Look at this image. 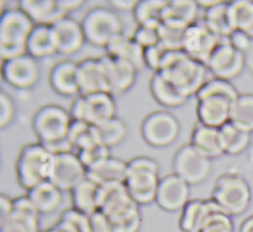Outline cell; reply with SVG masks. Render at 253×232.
Wrapping results in <instances>:
<instances>
[{
	"instance_id": "6da1fadb",
	"label": "cell",
	"mask_w": 253,
	"mask_h": 232,
	"mask_svg": "<svg viewBox=\"0 0 253 232\" xmlns=\"http://www.w3.org/2000/svg\"><path fill=\"white\" fill-rule=\"evenodd\" d=\"M99 210L105 215L114 232H138L142 225L140 205L130 196L124 183L99 185Z\"/></svg>"
},
{
	"instance_id": "7a4b0ae2",
	"label": "cell",
	"mask_w": 253,
	"mask_h": 232,
	"mask_svg": "<svg viewBox=\"0 0 253 232\" xmlns=\"http://www.w3.org/2000/svg\"><path fill=\"white\" fill-rule=\"evenodd\" d=\"M157 73L162 74L180 93L190 98L197 95L209 80L208 73L210 72L204 63L193 59L184 51H168Z\"/></svg>"
},
{
	"instance_id": "3957f363",
	"label": "cell",
	"mask_w": 253,
	"mask_h": 232,
	"mask_svg": "<svg viewBox=\"0 0 253 232\" xmlns=\"http://www.w3.org/2000/svg\"><path fill=\"white\" fill-rule=\"evenodd\" d=\"M35 24L19 6L9 7L0 16V58L1 61L27 54V41Z\"/></svg>"
},
{
	"instance_id": "277c9868",
	"label": "cell",
	"mask_w": 253,
	"mask_h": 232,
	"mask_svg": "<svg viewBox=\"0 0 253 232\" xmlns=\"http://www.w3.org/2000/svg\"><path fill=\"white\" fill-rule=\"evenodd\" d=\"M160 182V165L155 159L140 155L127 162L124 184L136 204L148 205L156 201Z\"/></svg>"
},
{
	"instance_id": "5b68a950",
	"label": "cell",
	"mask_w": 253,
	"mask_h": 232,
	"mask_svg": "<svg viewBox=\"0 0 253 232\" xmlns=\"http://www.w3.org/2000/svg\"><path fill=\"white\" fill-rule=\"evenodd\" d=\"M53 155L42 143H29L20 150L15 170L20 187L31 190L49 178Z\"/></svg>"
},
{
	"instance_id": "8992f818",
	"label": "cell",
	"mask_w": 253,
	"mask_h": 232,
	"mask_svg": "<svg viewBox=\"0 0 253 232\" xmlns=\"http://www.w3.org/2000/svg\"><path fill=\"white\" fill-rule=\"evenodd\" d=\"M211 199L230 216L241 215L251 204L252 193L249 183L236 173H226L216 180Z\"/></svg>"
},
{
	"instance_id": "52a82bcc",
	"label": "cell",
	"mask_w": 253,
	"mask_h": 232,
	"mask_svg": "<svg viewBox=\"0 0 253 232\" xmlns=\"http://www.w3.org/2000/svg\"><path fill=\"white\" fill-rule=\"evenodd\" d=\"M81 22L86 42L95 47L106 48L115 37L125 32L120 16L113 9L105 6L91 7Z\"/></svg>"
},
{
	"instance_id": "ba28073f",
	"label": "cell",
	"mask_w": 253,
	"mask_h": 232,
	"mask_svg": "<svg viewBox=\"0 0 253 232\" xmlns=\"http://www.w3.org/2000/svg\"><path fill=\"white\" fill-rule=\"evenodd\" d=\"M72 121L69 111L59 105L48 104L36 111L32 118V128L39 142L44 145L68 137Z\"/></svg>"
},
{
	"instance_id": "9c48e42d",
	"label": "cell",
	"mask_w": 253,
	"mask_h": 232,
	"mask_svg": "<svg viewBox=\"0 0 253 232\" xmlns=\"http://www.w3.org/2000/svg\"><path fill=\"white\" fill-rule=\"evenodd\" d=\"M141 133L145 142L152 147H168L177 141L180 133V123L169 111H153L143 118Z\"/></svg>"
},
{
	"instance_id": "30bf717a",
	"label": "cell",
	"mask_w": 253,
	"mask_h": 232,
	"mask_svg": "<svg viewBox=\"0 0 253 232\" xmlns=\"http://www.w3.org/2000/svg\"><path fill=\"white\" fill-rule=\"evenodd\" d=\"M173 169L189 185L205 182L212 172L211 159L195 150L190 143L182 146L173 157Z\"/></svg>"
},
{
	"instance_id": "8fae6325",
	"label": "cell",
	"mask_w": 253,
	"mask_h": 232,
	"mask_svg": "<svg viewBox=\"0 0 253 232\" xmlns=\"http://www.w3.org/2000/svg\"><path fill=\"white\" fill-rule=\"evenodd\" d=\"M222 39L205 20L199 19L185 31L183 51L193 59L207 66L210 56Z\"/></svg>"
},
{
	"instance_id": "7c38bea8",
	"label": "cell",
	"mask_w": 253,
	"mask_h": 232,
	"mask_svg": "<svg viewBox=\"0 0 253 232\" xmlns=\"http://www.w3.org/2000/svg\"><path fill=\"white\" fill-rule=\"evenodd\" d=\"M246 57L244 52L235 48L229 41V37L220 42L208 61L207 67L214 78L231 81L244 72Z\"/></svg>"
},
{
	"instance_id": "4fadbf2b",
	"label": "cell",
	"mask_w": 253,
	"mask_h": 232,
	"mask_svg": "<svg viewBox=\"0 0 253 232\" xmlns=\"http://www.w3.org/2000/svg\"><path fill=\"white\" fill-rule=\"evenodd\" d=\"M1 77L12 88L27 90L34 88L40 80V64L30 54L15 57L2 62Z\"/></svg>"
},
{
	"instance_id": "5bb4252c",
	"label": "cell",
	"mask_w": 253,
	"mask_h": 232,
	"mask_svg": "<svg viewBox=\"0 0 253 232\" xmlns=\"http://www.w3.org/2000/svg\"><path fill=\"white\" fill-rule=\"evenodd\" d=\"M85 177L86 168L77 153L53 155L48 180L62 192H72Z\"/></svg>"
},
{
	"instance_id": "9a60e30c",
	"label": "cell",
	"mask_w": 253,
	"mask_h": 232,
	"mask_svg": "<svg viewBox=\"0 0 253 232\" xmlns=\"http://www.w3.org/2000/svg\"><path fill=\"white\" fill-rule=\"evenodd\" d=\"M190 185L175 173L161 178L156 202L162 210L174 212L180 210L190 201Z\"/></svg>"
},
{
	"instance_id": "2e32d148",
	"label": "cell",
	"mask_w": 253,
	"mask_h": 232,
	"mask_svg": "<svg viewBox=\"0 0 253 232\" xmlns=\"http://www.w3.org/2000/svg\"><path fill=\"white\" fill-rule=\"evenodd\" d=\"M0 232H41L40 212L27 195L14 199V210L0 221Z\"/></svg>"
},
{
	"instance_id": "e0dca14e",
	"label": "cell",
	"mask_w": 253,
	"mask_h": 232,
	"mask_svg": "<svg viewBox=\"0 0 253 232\" xmlns=\"http://www.w3.org/2000/svg\"><path fill=\"white\" fill-rule=\"evenodd\" d=\"M79 95H91L96 93H110L105 68L101 58H86L77 67Z\"/></svg>"
},
{
	"instance_id": "ac0fdd59",
	"label": "cell",
	"mask_w": 253,
	"mask_h": 232,
	"mask_svg": "<svg viewBox=\"0 0 253 232\" xmlns=\"http://www.w3.org/2000/svg\"><path fill=\"white\" fill-rule=\"evenodd\" d=\"M105 68L110 94L121 95L130 90L136 81L138 71L128 62L115 58L109 54L100 57Z\"/></svg>"
},
{
	"instance_id": "d6986e66",
	"label": "cell",
	"mask_w": 253,
	"mask_h": 232,
	"mask_svg": "<svg viewBox=\"0 0 253 232\" xmlns=\"http://www.w3.org/2000/svg\"><path fill=\"white\" fill-rule=\"evenodd\" d=\"M234 101L226 96L210 95L198 99V122L210 127L221 128L230 122L231 106Z\"/></svg>"
},
{
	"instance_id": "ffe728a7",
	"label": "cell",
	"mask_w": 253,
	"mask_h": 232,
	"mask_svg": "<svg viewBox=\"0 0 253 232\" xmlns=\"http://www.w3.org/2000/svg\"><path fill=\"white\" fill-rule=\"evenodd\" d=\"M52 30L56 39L57 49L61 54L69 56L77 53L83 48L84 43L86 42L82 22L77 21L71 16L59 20L52 26Z\"/></svg>"
},
{
	"instance_id": "44dd1931",
	"label": "cell",
	"mask_w": 253,
	"mask_h": 232,
	"mask_svg": "<svg viewBox=\"0 0 253 232\" xmlns=\"http://www.w3.org/2000/svg\"><path fill=\"white\" fill-rule=\"evenodd\" d=\"M19 7L29 15L35 25L53 26L59 20L68 16L62 0H22Z\"/></svg>"
},
{
	"instance_id": "7402d4cb",
	"label": "cell",
	"mask_w": 253,
	"mask_h": 232,
	"mask_svg": "<svg viewBox=\"0 0 253 232\" xmlns=\"http://www.w3.org/2000/svg\"><path fill=\"white\" fill-rule=\"evenodd\" d=\"M216 210L222 209L211 197L210 199H192L180 212L179 229L183 232H200L209 215Z\"/></svg>"
},
{
	"instance_id": "603a6c76",
	"label": "cell",
	"mask_w": 253,
	"mask_h": 232,
	"mask_svg": "<svg viewBox=\"0 0 253 232\" xmlns=\"http://www.w3.org/2000/svg\"><path fill=\"white\" fill-rule=\"evenodd\" d=\"M114 117H116V103L113 94L96 93L84 96L83 121L96 127Z\"/></svg>"
},
{
	"instance_id": "cb8c5ba5",
	"label": "cell",
	"mask_w": 253,
	"mask_h": 232,
	"mask_svg": "<svg viewBox=\"0 0 253 232\" xmlns=\"http://www.w3.org/2000/svg\"><path fill=\"white\" fill-rule=\"evenodd\" d=\"M190 145L211 160L226 155L220 128L210 127L200 122L193 130Z\"/></svg>"
},
{
	"instance_id": "d4e9b609",
	"label": "cell",
	"mask_w": 253,
	"mask_h": 232,
	"mask_svg": "<svg viewBox=\"0 0 253 232\" xmlns=\"http://www.w3.org/2000/svg\"><path fill=\"white\" fill-rule=\"evenodd\" d=\"M78 63L64 59L58 62L49 71L48 81L51 88L62 96H78L79 86L77 79Z\"/></svg>"
},
{
	"instance_id": "484cf974",
	"label": "cell",
	"mask_w": 253,
	"mask_h": 232,
	"mask_svg": "<svg viewBox=\"0 0 253 232\" xmlns=\"http://www.w3.org/2000/svg\"><path fill=\"white\" fill-rule=\"evenodd\" d=\"M105 51V54L115 57V58H120L132 64L138 72L146 68L145 48L141 47L132 36H128L125 32L120 36L115 37L106 46Z\"/></svg>"
},
{
	"instance_id": "4316f807",
	"label": "cell",
	"mask_w": 253,
	"mask_h": 232,
	"mask_svg": "<svg viewBox=\"0 0 253 232\" xmlns=\"http://www.w3.org/2000/svg\"><path fill=\"white\" fill-rule=\"evenodd\" d=\"M199 5L198 1L193 0H173L167 1L163 11V21L173 26L188 29L194 22H197L199 15Z\"/></svg>"
},
{
	"instance_id": "83f0119b",
	"label": "cell",
	"mask_w": 253,
	"mask_h": 232,
	"mask_svg": "<svg viewBox=\"0 0 253 232\" xmlns=\"http://www.w3.org/2000/svg\"><path fill=\"white\" fill-rule=\"evenodd\" d=\"M57 53L58 49H57L52 26L35 25L27 41V54L40 61V59L53 57Z\"/></svg>"
},
{
	"instance_id": "f1b7e54d",
	"label": "cell",
	"mask_w": 253,
	"mask_h": 232,
	"mask_svg": "<svg viewBox=\"0 0 253 232\" xmlns=\"http://www.w3.org/2000/svg\"><path fill=\"white\" fill-rule=\"evenodd\" d=\"M127 172V162L110 155L94 167L86 169V177L98 185L109 183H124Z\"/></svg>"
},
{
	"instance_id": "f546056e",
	"label": "cell",
	"mask_w": 253,
	"mask_h": 232,
	"mask_svg": "<svg viewBox=\"0 0 253 232\" xmlns=\"http://www.w3.org/2000/svg\"><path fill=\"white\" fill-rule=\"evenodd\" d=\"M26 195L30 197L40 215L54 212L59 209L63 200V192L49 180L32 188Z\"/></svg>"
},
{
	"instance_id": "4dcf8cb0",
	"label": "cell",
	"mask_w": 253,
	"mask_h": 232,
	"mask_svg": "<svg viewBox=\"0 0 253 232\" xmlns=\"http://www.w3.org/2000/svg\"><path fill=\"white\" fill-rule=\"evenodd\" d=\"M150 91L153 99L165 108H179L189 99L160 73H153L150 80Z\"/></svg>"
},
{
	"instance_id": "1f68e13d",
	"label": "cell",
	"mask_w": 253,
	"mask_h": 232,
	"mask_svg": "<svg viewBox=\"0 0 253 232\" xmlns=\"http://www.w3.org/2000/svg\"><path fill=\"white\" fill-rule=\"evenodd\" d=\"M99 185L88 177L84 178L76 188L71 192L72 204L74 209L89 215L99 210L98 202Z\"/></svg>"
},
{
	"instance_id": "d6a6232c",
	"label": "cell",
	"mask_w": 253,
	"mask_h": 232,
	"mask_svg": "<svg viewBox=\"0 0 253 232\" xmlns=\"http://www.w3.org/2000/svg\"><path fill=\"white\" fill-rule=\"evenodd\" d=\"M227 16L234 31H242L249 35L253 30V1H227Z\"/></svg>"
},
{
	"instance_id": "836d02e7",
	"label": "cell",
	"mask_w": 253,
	"mask_h": 232,
	"mask_svg": "<svg viewBox=\"0 0 253 232\" xmlns=\"http://www.w3.org/2000/svg\"><path fill=\"white\" fill-rule=\"evenodd\" d=\"M230 122L247 132H253V94H240L232 103Z\"/></svg>"
},
{
	"instance_id": "e575fe53",
	"label": "cell",
	"mask_w": 253,
	"mask_h": 232,
	"mask_svg": "<svg viewBox=\"0 0 253 232\" xmlns=\"http://www.w3.org/2000/svg\"><path fill=\"white\" fill-rule=\"evenodd\" d=\"M167 5L166 0H143L137 1L133 9V17L137 25L160 26L163 21V11Z\"/></svg>"
},
{
	"instance_id": "d590c367",
	"label": "cell",
	"mask_w": 253,
	"mask_h": 232,
	"mask_svg": "<svg viewBox=\"0 0 253 232\" xmlns=\"http://www.w3.org/2000/svg\"><path fill=\"white\" fill-rule=\"evenodd\" d=\"M220 131H221L226 155H240L249 147L250 142H251V133L237 127L232 122H227L226 125L220 128Z\"/></svg>"
},
{
	"instance_id": "8d00e7d4",
	"label": "cell",
	"mask_w": 253,
	"mask_h": 232,
	"mask_svg": "<svg viewBox=\"0 0 253 232\" xmlns=\"http://www.w3.org/2000/svg\"><path fill=\"white\" fill-rule=\"evenodd\" d=\"M95 130L99 142L103 143L108 148H113L120 145L127 136V126L119 117H114L96 126Z\"/></svg>"
},
{
	"instance_id": "74e56055",
	"label": "cell",
	"mask_w": 253,
	"mask_h": 232,
	"mask_svg": "<svg viewBox=\"0 0 253 232\" xmlns=\"http://www.w3.org/2000/svg\"><path fill=\"white\" fill-rule=\"evenodd\" d=\"M203 20L222 39H227L234 32L227 16V1L220 0L216 5L205 10Z\"/></svg>"
},
{
	"instance_id": "f35d334b",
	"label": "cell",
	"mask_w": 253,
	"mask_h": 232,
	"mask_svg": "<svg viewBox=\"0 0 253 232\" xmlns=\"http://www.w3.org/2000/svg\"><path fill=\"white\" fill-rule=\"evenodd\" d=\"M68 138L73 143L74 150H77V152L99 143L95 126H91L85 121L81 120L72 121Z\"/></svg>"
},
{
	"instance_id": "ab89813d",
	"label": "cell",
	"mask_w": 253,
	"mask_h": 232,
	"mask_svg": "<svg viewBox=\"0 0 253 232\" xmlns=\"http://www.w3.org/2000/svg\"><path fill=\"white\" fill-rule=\"evenodd\" d=\"M210 95L226 96V98L235 101L239 98L240 94L237 91L236 86L231 81L219 78H211L203 85V88L198 91V94L195 96H197V99H202Z\"/></svg>"
},
{
	"instance_id": "60d3db41",
	"label": "cell",
	"mask_w": 253,
	"mask_h": 232,
	"mask_svg": "<svg viewBox=\"0 0 253 232\" xmlns=\"http://www.w3.org/2000/svg\"><path fill=\"white\" fill-rule=\"evenodd\" d=\"M187 29L162 22L160 25V43L168 51H183Z\"/></svg>"
},
{
	"instance_id": "b9f144b4",
	"label": "cell",
	"mask_w": 253,
	"mask_h": 232,
	"mask_svg": "<svg viewBox=\"0 0 253 232\" xmlns=\"http://www.w3.org/2000/svg\"><path fill=\"white\" fill-rule=\"evenodd\" d=\"M200 232H234L232 217L222 210H216L209 215Z\"/></svg>"
},
{
	"instance_id": "7bdbcfd3",
	"label": "cell",
	"mask_w": 253,
	"mask_h": 232,
	"mask_svg": "<svg viewBox=\"0 0 253 232\" xmlns=\"http://www.w3.org/2000/svg\"><path fill=\"white\" fill-rule=\"evenodd\" d=\"M79 159L82 160L84 165H85L86 169L94 167L98 163L103 162L104 159L110 157V148H108L106 146H104L103 143H95V145L90 146V147H86L84 150L78 151L77 152Z\"/></svg>"
},
{
	"instance_id": "ee69618b",
	"label": "cell",
	"mask_w": 253,
	"mask_h": 232,
	"mask_svg": "<svg viewBox=\"0 0 253 232\" xmlns=\"http://www.w3.org/2000/svg\"><path fill=\"white\" fill-rule=\"evenodd\" d=\"M135 41L143 48L156 46L160 43V26H150V25H137L135 32L132 34Z\"/></svg>"
},
{
	"instance_id": "f6af8a7d",
	"label": "cell",
	"mask_w": 253,
	"mask_h": 232,
	"mask_svg": "<svg viewBox=\"0 0 253 232\" xmlns=\"http://www.w3.org/2000/svg\"><path fill=\"white\" fill-rule=\"evenodd\" d=\"M15 108L14 100L6 91H0V128L4 130L7 126L11 125L15 118Z\"/></svg>"
},
{
	"instance_id": "bcb514c9",
	"label": "cell",
	"mask_w": 253,
	"mask_h": 232,
	"mask_svg": "<svg viewBox=\"0 0 253 232\" xmlns=\"http://www.w3.org/2000/svg\"><path fill=\"white\" fill-rule=\"evenodd\" d=\"M167 53H168V49L166 48V47H163L161 43L146 48L145 49L146 68H150L151 71L157 73V72L160 71L163 59H165L166 54Z\"/></svg>"
},
{
	"instance_id": "7dc6e473",
	"label": "cell",
	"mask_w": 253,
	"mask_h": 232,
	"mask_svg": "<svg viewBox=\"0 0 253 232\" xmlns=\"http://www.w3.org/2000/svg\"><path fill=\"white\" fill-rule=\"evenodd\" d=\"M59 219H63L66 221L71 222L81 232H89V215L74 209L73 206L71 209L64 210L61 216H59Z\"/></svg>"
},
{
	"instance_id": "c3c4849f",
	"label": "cell",
	"mask_w": 253,
	"mask_h": 232,
	"mask_svg": "<svg viewBox=\"0 0 253 232\" xmlns=\"http://www.w3.org/2000/svg\"><path fill=\"white\" fill-rule=\"evenodd\" d=\"M89 232H114L110 221L100 210L89 216Z\"/></svg>"
},
{
	"instance_id": "681fc988",
	"label": "cell",
	"mask_w": 253,
	"mask_h": 232,
	"mask_svg": "<svg viewBox=\"0 0 253 232\" xmlns=\"http://www.w3.org/2000/svg\"><path fill=\"white\" fill-rule=\"evenodd\" d=\"M43 146L47 148V151H48L52 155L74 152V146L68 137L62 138V140H58V141H54V142L44 143Z\"/></svg>"
},
{
	"instance_id": "f907efd6",
	"label": "cell",
	"mask_w": 253,
	"mask_h": 232,
	"mask_svg": "<svg viewBox=\"0 0 253 232\" xmlns=\"http://www.w3.org/2000/svg\"><path fill=\"white\" fill-rule=\"evenodd\" d=\"M251 39H252L246 34V32L242 31H234L229 37L230 43H231L236 49L244 52V53L250 48Z\"/></svg>"
},
{
	"instance_id": "816d5d0a",
	"label": "cell",
	"mask_w": 253,
	"mask_h": 232,
	"mask_svg": "<svg viewBox=\"0 0 253 232\" xmlns=\"http://www.w3.org/2000/svg\"><path fill=\"white\" fill-rule=\"evenodd\" d=\"M14 210V199H10L6 195H0V221L6 219Z\"/></svg>"
},
{
	"instance_id": "f5cc1de1",
	"label": "cell",
	"mask_w": 253,
	"mask_h": 232,
	"mask_svg": "<svg viewBox=\"0 0 253 232\" xmlns=\"http://www.w3.org/2000/svg\"><path fill=\"white\" fill-rule=\"evenodd\" d=\"M44 232H81V231H79L76 226H73L71 222L66 221V220L63 219H59L53 226L44 230Z\"/></svg>"
},
{
	"instance_id": "db71d44e",
	"label": "cell",
	"mask_w": 253,
	"mask_h": 232,
	"mask_svg": "<svg viewBox=\"0 0 253 232\" xmlns=\"http://www.w3.org/2000/svg\"><path fill=\"white\" fill-rule=\"evenodd\" d=\"M110 4L116 10H121V11H128V10H131V11H133V9L137 5V1H133V0L125 1V0H123V1H111Z\"/></svg>"
},
{
	"instance_id": "11a10c76",
	"label": "cell",
	"mask_w": 253,
	"mask_h": 232,
	"mask_svg": "<svg viewBox=\"0 0 253 232\" xmlns=\"http://www.w3.org/2000/svg\"><path fill=\"white\" fill-rule=\"evenodd\" d=\"M62 4H63V7L69 14V12L74 11V10L81 9L84 5V1H82V0H71V1H68V0H62Z\"/></svg>"
},
{
	"instance_id": "9f6ffc18",
	"label": "cell",
	"mask_w": 253,
	"mask_h": 232,
	"mask_svg": "<svg viewBox=\"0 0 253 232\" xmlns=\"http://www.w3.org/2000/svg\"><path fill=\"white\" fill-rule=\"evenodd\" d=\"M240 232H253V215L247 217L240 226Z\"/></svg>"
},
{
	"instance_id": "6f0895ef",
	"label": "cell",
	"mask_w": 253,
	"mask_h": 232,
	"mask_svg": "<svg viewBox=\"0 0 253 232\" xmlns=\"http://www.w3.org/2000/svg\"><path fill=\"white\" fill-rule=\"evenodd\" d=\"M249 36H250V37H251V39H253V30H252V31H251V32H250V34H249Z\"/></svg>"
},
{
	"instance_id": "680465c9",
	"label": "cell",
	"mask_w": 253,
	"mask_h": 232,
	"mask_svg": "<svg viewBox=\"0 0 253 232\" xmlns=\"http://www.w3.org/2000/svg\"><path fill=\"white\" fill-rule=\"evenodd\" d=\"M41 232H44V231H41Z\"/></svg>"
}]
</instances>
